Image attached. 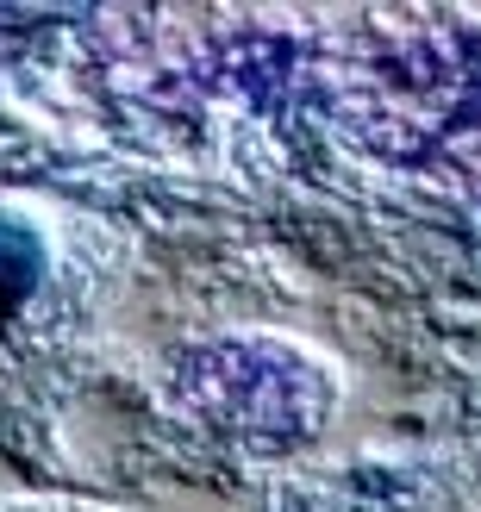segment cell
Returning <instances> with one entry per match:
<instances>
[{
  "label": "cell",
  "mask_w": 481,
  "mask_h": 512,
  "mask_svg": "<svg viewBox=\"0 0 481 512\" xmlns=\"http://www.w3.org/2000/svg\"><path fill=\"white\" fill-rule=\"evenodd\" d=\"M38 275H44L38 232H32V225H19V219H0V325L19 313V300L38 288Z\"/></svg>",
  "instance_id": "obj_1"
}]
</instances>
